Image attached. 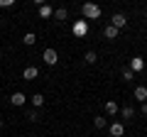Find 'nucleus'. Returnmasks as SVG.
<instances>
[{"label":"nucleus","mask_w":147,"mask_h":137,"mask_svg":"<svg viewBox=\"0 0 147 137\" xmlns=\"http://www.w3.org/2000/svg\"><path fill=\"white\" fill-rule=\"evenodd\" d=\"M74 34H76V37H86V34H88V22L86 20L74 22Z\"/></svg>","instance_id":"nucleus-3"},{"label":"nucleus","mask_w":147,"mask_h":137,"mask_svg":"<svg viewBox=\"0 0 147 137\" xmlns=\"http://www.w3.org/2000/svg\"><path fill=\"white\" fill-rule=\"evenodd\" d=\"M84 61H86V64H96V61H98V56H96V52H86Z\"/></svg>","instance_id":"nucleus-17"},{"label":"nucleus","mask_w":147,"mask_h":137,"mask_svg":"<svg viewBox=\"0 0 147 137\" xmlns=\"http://www.w3.org/2000/svg\"><path fill=\"white\" fill-rule=\"evenodd\" d=\"M12 5H15L12 0H0V7H12Z\"/></svg>","instance_id":"nucleus-21"},{"label":"nucleus","mask_w":147,"mask_h":137,"mask_svg":"<svg viewBox=\"0 0 147 137\" xmlns=\"http://www.w3.org/2000/svg\"><path fill=\"white\" fill-rule=\"evenodd\" d=\"M81 12H84L86 20H98L100 15H103V10H100L96 3H84V7H81Z\"/></svg>","instance_id":"nucleus-1"},{"label":"nucleus","mask_w":147,"mask_h":137,"mask_svg":"<svg viewBox=\"0 0 147 137\" xmlns=\"http://www.w3.org/2000/svg\"><path fill=\"white\" fill-rule=\"evenodd\" d=\"M34 42H37V34H34V32H27V34H25V44H27V47H32Z\"/></svg>","instance_id":"nucleus-16"},{"label":"nucleus","mask_w":147,"mask_h":137,"mask_svg":"<svg viewBox=\"0 0 147 137\" xmlns=\"http://www.w3.org/2000/svg\"><path fill=\"white\" fill-rule=\"evenodd\" d=\"M103 34H105V39H115V37H118V30H115L113 25H108V27L103 30Z\"/></svg>","instance_id":"nucleus-11"},{"label":"nucleus","mask_w":147,"mask_h":137,"mask_svg":"<svg viewBox=\"0 0 147 137\" xmlns=\"http://www.w3.org/2000/svg\"><path fill=\"white\" fill-rule=\"evenodd\" d=\"M135 79V74H132L130 68H127V71H123V81H132Z\"/></svg>","instance_id":"nucleus-20"},{"label":"nucleus","mask_w":147,"mask_h":137,"mask_svg":"<svg viewBox=\"0 0 147 137\" xmlns=\"http://www.w3.org/2000/svg\"><path fill=\"white\" fill-rule=\"evenodd\" d=\"M132 118H135V108L125 105V108H123V120H132Z\"/></svg>","instance_id":"nucleus-15"},{"label":"nucleus","mask_w":147,"mask_h":137,"mask_svg":"<svg viewBox=\"0 0 147 137\" xmlns=\"http://www.w3.org/2000/svg\"><path fill=\"white\" fill-rule=\"evenodd\" d=\"M3 127H5V120H3V118H0V130H3Z\"/></svg>","instance_id":"nucleus-23"},{"label":"nucleus","mask_w":147,"mask_h":137,"mask_svg":"<svg viewBox=\"0 0 147 137\" xmlns=\"http://www.w3.org/2000/svg\"><path fill=\"white\" fill-rule=\"evenodd\" d=\"M132 95H135V100H140V103H147V88L145 86H137V88L132 91Z\"/></svg>","instance_id":"nucleus-6"},{"label":"nucleus","mask_w":147,"mask_h":137,"mask_svg":"<svg viewBox=\"0 0 147 137\" xmlns=\"http://www.w3.org/2000/svg\"><path fill=\"white\" fill-rule=\"evenodd\" d=\"M52 15H54V10H52V7L47 5V3H44V5L39 7V17H42V20H44V17H52Z\"/></svg>","instance_id":"nucleus-12"},{"label":"nucleus","mask_w":147,"mask_h":137,"mask_svg":"<svg viewBox=\"0 0 147 137\" xmlns=\"http://www.w3.org/2000/svg\"><path fill=\"white\" fill-rule=\"evenodd\" d=\"M142 115H147V103H142Z\"/></svg>","instance_id":"nucleus-22"},{"label":"nucleus","mask_w":147,"mask_h":137,"mask_svg":"<svg viewBox=\"0 0 147 137\" xmlns=\"http://www.w3.org/2000/svg\"><path fill=\"white\" fill-rule=\"evenodd\" d=\"M37 76H39V68H37V66H27L25 71H22V79H25V81H34Z\"/></svg>","instance_id":"nucleus-4"},{"label":"nucleus","mask_w":147,"mask_h":137,"mask_svg":"<svg viewBox=\"0 0 147 137\" xmlns=\"http://www.w3.org/2000/svg\"><path fill=\"white\" fill-rule=\"evenodd\" d=\"M118 110H120V108H118L115 100H108V103H105V115H115Z\"/></svg>","instance_id":"nucleus-10"},{"label":"nucleus","mask_w":147,"mask_h":137,"mask_svg":"<svg viewBox=\"0 0 147 137\" xmlns=\"http://www.w3.org/2000/svg\"><path fill=\"white\" fill-rule=\"evenodd\" d=\"M57 61H59L57 52H54V49H44V64H49V66H54Z\"/></svg>","instance_id":"nucleus-5"},{"label":"nucleus","mask_w":147,"mask_h":137,"mask_svg":"<svg viewBox=\"0 0 147 137\" xmlns=\"http://www.w3.org/2000/svg\"><path fill=\"white\" fill-rule=\"evenodd\" d=\"M25 93H20V91H17V93H12L10 95V103H12V105H17V108H20V105H25Z\"/></svg>","instance_id":"nucleus-8"},{"label":"nucleus","mask_w":147,"mask_h":137,"mask_svg":"<svg viewBox=\"0 0 147 137\" xmlns=\"http://www.w3.org/2000/svg\"><path fill=\"white\" fill-rule=\"evenodd\" d=\"M105 125H108V120H105L103 115H98V118H93V127H96V130H103Z\"/></svg>","instance_id":"nucleus-13"},{"label":"nucleus","mask_w":147,"mask_h":137,"mask_svg":"<svg viewBox=\"0 0 147 137\" xmlns=\"http://www.w3.org/2000/svg\"><path fill=\"white\" fill-rule=\"evenodd\" d=\"M142 68H145V59H142V56H135V59L130 61V71L135 74V71H142Z\"/></svg>","instance_id":"nucleus-7"},{"label":"nucleus","mask_w":147,"mask_h":137,"mask_svg":"<svg viewBox=\"0 0 147 137\" xmlns=\"http://www.w3.org/2000/svg\"><path fill=\"white\" fill-rule=\"evenodd\" d=\"M110 135H113V137H123V135H125L123 122H113V125H110Z\"/></svg>","instance_id":"nucleus-9"},{"label":"nucleus","mask_w":147,"mask_h":137,"mask_svg":"<svg viewBox=\"0 0 147 137\" xmlns=\"http://www.w3.org/2000/svg\"><path fill=\"white\" fill-rule=\"evenodd\" d=\"M32 105H34V108H42L44 105V95L42 93H34V95H32Z\"/></svg>","instance_id":"nucleus-14"},{"label":"nucleus","mask_w":147,"mask_h":137,"mask_svg":"<svg viewBox=\"0 0 147 137\" xmlns=\"http://www.w3.org/2000/svg\"><path fill=\"white\" fill-rule=\"evenodd\" d=\"M27 120H30V122H37V120H39V115H37V110H30V113H27Z\"/></svg>","instance_id":"nucleus-19"},{"label":"nucleus","mask_w":147,"mask_h":137,"mask_svg":"<svg viewBox=\"0 0 147 137\" xmlns=\"http://www.w3.org/2000/svg\"><path fill=\"white\" fill-rule=\"evenodd\" d=\"M110 25H113V27H115V30H118V32H120V30H123V27H125V25H127V17H125V15H123V12H115V15L110 17Z\"/></svg>","instance_id":"nucleus-2"},{"label":"nucleus","mask_w":147,"mask_h":137,"mask_svg":"<svg viewBox=\"0 0 147 137\" xmlns=\"http://www.w3.org/2000/svg\"><path fill=\"white\" fill-rule=\"evenodd\" d=\"M54 17H57V20H66V10H61V7L54 10Z\"/></svg>","instance_id":"nucleus-18"}]
</instances>
